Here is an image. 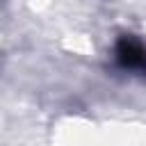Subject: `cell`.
<instances>
[{
	"instance_id": "cell-1",
	"label": "cell",
	"mask_w": 146,
	"mask_h": 146,
	"mask_svg": "<svg viewBox=\"0 0 146 146\" xmlns=\"http://www.w3.org/2000/svg\"><path fill=\"white\" fill-rule=\"evenodd\" d=\"M116 62L123 68L146 73V46L135 36H121L116 43Z\"/></svg>"
}]
</instances>
